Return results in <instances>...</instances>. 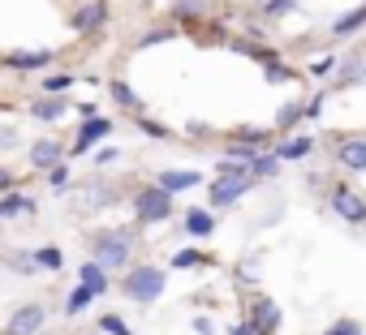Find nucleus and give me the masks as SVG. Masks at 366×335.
I'll return each mask as SVG.
<instances>
[{
  "label": "nucleus",
  "mask_w": 366,
  "mask_h": 335,
  "mask_svg": "<svg viewBox=\"0 0 366 335\" xmlns=\"http://www.w3.org/2000/svg\"><path fill=\"white\" fill-rule=\"evenodd\" d=\"M134 305H155L159 297H164V288H168V275L159 271V267H151V262H142V267H129L125 271V279L117 284Z\"/></svg>",
  "instance_id": "f03ea898"
},
{
  "label": "nucleus",
  "mask_w": 366,
  "mask_h": 335,
  "mask_svg": "<svg viewBox=\"0 0 366 335\" xmlns=\"http://www.w3.org/2000/svg\"><path fill=\"white\" fill-rule=\"evenodd\" d=\"M254 318H259V322H250V331H254V335H272V331L280 326V305L263 297V301L254 305Z\"/></svg>",
  "instance_id": "4468645a"
},
{
  "label": "nucleus",
  "mask_w": 366,
  "mask_h": 335,
  "mask_svg": "<svg viewBox=\"0 0 366 335\" xmlns=\"http://www.w3.org/2000/svg\"><path fill=\"white\" fill-rule=\"evenodd\" d=\"M177 31H168V26H159V31H147V35H138V48H155V43H168Z\"/></svg>",
  "instance_id": "c85d7f7f"
},
{
  "label": "nucleus",
  "mask_w": 366,
  "mask_h": 335,
  "mask_svg": "<svg viewBox=\"0 0 366 335\" xmlns=\"http://www.w3.org/2000/svg\"><path fill=\"white\" fill-rule=\"evenodd\" d=\"M99 331H104V335H134V331L121 322V314H104V318H99Z\"/></svg>",
  "instance_id": "bb28decb"
},
{
  "label": "nucleus",
  "mask_w": 366,
  "mask_h": 335,
  "mask_svg": "<svg viewBox=\"0 0 366 335\" xmlns=\"http://www.w3.org/2000/svg\"><path fill=\"white\" fill-rule=\"evenodd\" d=\"M78 284H82L91 297H104V292L112 288V275H108L104 267H95V262H82V271H78Z\"/></svg>",
  "instance_id": "ddd939ff"
},
{
  "label": "nucleus",
  "mask_w": 366,
  "mask_h": 335,
  "mask_svg": "<svg viewBox=\"0 0 366 335\" xmlns=\"http://www.w3.org/2000/svg\"><path fill=\"white\" fill-rule=\"evenodd\" d=\"M293 5H297V0H267L263 14H267V18H285V14H293Z\"/></svg>",
  "instance_id": "c756f323"
},
{
  "label": "nucleus",
  "mask_w": 366,
  "mask_h": 335,
  "mask_svg": "<svg viewBox=\"0 0 366 335\" xmlns=\"http://www.w3.org/2000/svg\"><path fill=\"white\" fill-rule=\"evenodd\" d=\"M26 159H31L35 172H52L56 163H65V146H61V142H52V138H39V142L26 150Z\"/></svg>",
  "instance_id": "6e6552de"
},
{
  "label": "nucleus",
  "mask_w": 366,
  "mask_h": 335,
  "mask_svg": "<svg viewBox=\"0 0 366 335\" xmlns=\"http://www.w3.org/2000/svg\"><path fill=\"white\" fill-rule=\"evenodd\" d=\"M112 159H117V146H104V150L95 155V163H112Z\"/></svg>",
  "instance_id": "e433bc0d"
},
{
  "label": "nucleus",
  "mask_w": 366,
  "mask_h": 335,
  "mask_svg": "<svg viewBox=\"0 0 366 335\" xmlns=\"http://www.w3.org/2000/svg\"><path fill=\"white\" fill-rule=\"evenodd\" d=\"M199 181H203V177L194 172V168H168V172H159V177H155V185H159L168 198H172V194H186V190H194Z\"/></svg>",
  "instance_id": "1a4fd4ad"
},
{
  "label": "nucleus",
  "mask_w": 366,
  "mask_h": 335,
  "mask_svg": "<svg viewBox=\"0 0 366 335\" xmlns=\"http://www.w3.org/2000/svg\"><path fill=\"white\" fill-rule=\"evenodd\" d=\"M108 91H112V99H117L121 108H134V112H142V99H138V95H134V91H129L121 78H108Z\"/></svg>",
  "instance_id": "4be33fe9"
},
{
  "label": "nucleus",
  "mask_w": 366,
  "mask_h": 335,
  "mask_svg": "<svg viewBox=\"0 0 366 335\" xmlns=\"http://www.w3.org/2000/svg\"><path fill=\"white\" fill-rule=\"evenodd\" d=\"M108 133H112V120H104V116H86V125H82V133L74 138L69 150H74V155H86L91 142H95V138H108Z\"/></svg>",
  "instance_id": "9b49d317"
},
{
  "label": "nucleus",
  "mask_w": 366,
  "mask_h": 335,
  "mask_svg": "<svg viewBox=\"0 0 366 335\" xmlns=\"http://www.w3.org/2000/svg\"><path fill=\"white\" fill-rule=\"evenodd\" d=\"M323 335H362V326H357L353 318H340V322H332Z\"/></svg>",
  "instance_id": "7c9ffc66"
},
{
  "label": "nucleus",
  "mask_w": 366,
  "mask_h": 335,
  "mask_svg": "<svg viewBox=\"0 0 366 335\" xmlns=\"http://www.w3.org/2000/svg\"><path fill=\"white\" fill-rule=\"evenodd\" d=\"M315 150V138H289V142H280L272 155L280 159V163H293V159H306Z\"/></svg>",
  "instance_id": "2eb2a0df"
},
{
  "label": "nucleus",
  "mask_w": 366,
  "mask_h": 335,
  "mask_svg": "<svg viewBox=\"0 0 366 335\" xmlns=\"http://www.w3.org/2000/svg\"><path fill=\"white\" fill-rule=\"evenodd\" d=\"M327 202H332V215H340L345 224H353V228H362V224H366V198H362V194H353L349 185H336Z\"/></svg>",
  "instance_id": "39448f33"
},
{
  "label": "nucleus",
  "mask_w": 366,
  "mask_h": 335,
  "mask_svg": "<svg viewBox=\"0 0 366 335\" xmlns=\"http://www.w3.org/2000/svg\"><path fill=\"white\" fill-rule=\"evenodd\" d=\"M0 245H5V237H0Z\"/></svg>",
  "instance_id": "ea45409f"
},
{
  "label": "nucleus",
  "mask_w": 366,
  "mask_h": 335,
  "mask_svg": "<svg viewBox=\"0 0 366 335\" xmlns=\"http://www.w3.org/2000/svg\"><path fill=\"white\" fill-rule=\"evenodd\" d=\"M362 335H366V331H362Z\"/></svg>",
  "instance_id": "a19ab883"
},
{
  "label": "nucleus",
  "mask_w": 366,
  "mask_h": 335,
  "mask_svg": "<svg viewBox=\"0 0 366 335\" xmlns=\"http://www.w3.org/2000/svg\"><path fill=\"white\" fill-rule=\"evenodd\" d=\"M336 163L349 168V172H366V138H340Z\"/></svg>",
  "instance_id": "9d476101"
},
{
  "label": "nucleus",
  "mask_w": 366,
  "mask_h": 335,
  "mask_svg": "<svg viewBox=\"0 0 366 335\" xmlns=\"http://www.w3.org/2000/svg\"><path fill=\"white\" fill-rule=\"evenodd\" d=\"M31 258H35V271H39V267H44V271H61V267H65V254H61L56 245H39Z\"/></svg>",
  "instance_id": "aec40b11"
},
{
  "label": "nucleus",
  "mask_w": 366,
  "mask_h": 335,
  "mask_svg": "<svg viewBox=\"0 0 366 335\" xmlns=\"http://www.w3.org/2000/svg\"><path fill=\"white\" fill-rule=\"evenodd\" d=\"M267 82H293V73L285 65H267Z\"/></svg>",
  "instance_id": "2f4dec72"
},
{
  "label": "nucleus",
  "mask_w": 366,
  "mask_h": 335,
  "mask_svg": "<svg viewBox=\"0 0 366 335\" xmlns=\"http://www.w3.org/2000/svg\"><path fill=\"white\" fill-rule=\"evenodd\" d=\"M48 177H52V185L61 190V185L69 181V168H65V163H56V168H52V172H48Z\"/></svg>",
  "instance_id": "72a5a7b5"
},
{
  "label": "nucleus",
  "mask_w": 366,
  "mask_h": 335,
  "mask_svg": "<svg viewBox=\"0 0 366 335\" xmlns=\"http://www.w3.org/2000/svg\"><path fill=\"white\" fill-rule=\"evenodd\" d=\"M74 35H95L99 26H108V0H82V5L69 14Z\"/></svg>",
  "instance_id": "423d86ee"
},
{
  "label": "nucleus",
  "mask_w": 366,
  "mask_h": 335,
  "mask_svg": "<svg viewBox=\"0 0 366 335\" xmlns=\"http://www.w3.org/2000/svg\"><path fill=\"white\" fill-rule=\"evenodd\" d=\"M39 335H52V331H39Z\"/></svg>",
  "instance_id": "58836bf2"
},
{
  "label": "nucleus",
  "mask_w": 366,
  "mask_h": 335,
  "mask_svg": "<svg viewBox=\"0 0 366 335\" xmlns=\"http://www.w3.org/2000/svg\"><path fill=\"white\" fill-rule=\"evenodd\" d=\"M194 331H199V335H216V322H207V318H194Z\"/></svg>",
  "instance_id": "c9c22d12"
},
{
  "label": "nucleus",
  "mask_w": 366,
  "mask_h": 335,
  "mask_svg": "<svg viewBox=\"0 0 366 335\" xmlns=\"http://www.w3.org/2000/svg\"><path fill=\"white\" fill-rule=\"evenodd\" d=\"M199 262H207L199 249H177V254H172V267H177V271H186V267H199Z\"/></svg>",
  "instance_id": "cd10ccee"
},
{
  "label": "nucleus",
  "mask_w": 366,
  "mask_h": 335,
  "mask_svg": "<svg viewBox=\"0 0 366 335\" xmlns=\"http://www.w3.org/2000/svg\"><path fill=\"white\" fill-rule=\"evenodd\" d=\"M91 262L95 267H104L108 275H117V271H129L134 267V237L129 232H99L95 241H91Z\"/></svg>",
  "instance_id": "f257e3e1"
},
{
  "label": "nucleus",
  "mask_w": 366,
  "mask_h": 335,
  "mask_svg": "<svg viewBox=\"0 0 366 335\" xmlns=\"http://www.w3.org/2000/svg\"><path fill=\"white\" fill-rule=\"evenodd\" d=\"M250 190H254L250 177H220V181L207 185V202H212V207H233V202L246 198Z\"/></svg>",
  "instance_id": "0eeeda50"
},
{
  "label": "nucleus",
  "mask_w": 366,
  "mask_h": 335,
  "mask_svg": "<svg viewBox=\"0 0 366 335\" xmlns=\"http://www.w3.org/2000/svg\"><path fill=\"white\" fill-rule=\"evenodd\" d=\"M5 194H14V172H9V168H0V198H5Z\"/></svg>",
  "instance_id": "f704fd0d"
},
{
  "label": "nucleus",
  "mask_w": 366,
  "mask_h": 335,
  "mask_svg": "<svg viewBox=\"0 0 366 335\" xmlns=\"http://www.w3.org/2000/svg\"><path fill=\"white\" fill-rule=\"evenodd\" d=\"M134 215H138V224H164L172 215V198L159 185H142L134 198Z\"/></svg>",
  "instance_id": "7ed1b4c3"
},
{
  "label": "nucleus",
  "mask_w": 366,
  "mask_h": 335,
  "mask_svg": "<svg viewBox=\"0 0 366 335\" xmlns=\"http://www.w3.org/2000/svg\"><path fill=\"white\" fill-rule=\"evenodd\" d=\"M297 120H302V103H285V108L276 112V129H280V133H285V129H293Z\"/></svg>",
  "instance_id": "a878e982"
},
{
  "label": "nucleus",
  "mask_w": 366,
  "mask_h": 335,
  "mask_svg": "<svg viewBox=\"0 0 366 335\" xmlns=\"http://www.w3.org/2000/svg\"><path fill=\"white\" fill-rule=\"evenodd\" d=\"M44 322H48V309H44L39 301H26V305H18V309L5 318L0 335H39V331H44Z\"/></svg>",
  "instance_id": "20e7f679"
},
{
  "label": "nucleus",
  "mask_w": 366,
  "mask_h": 335,
  "mask_svg": "<svg viewBox=\"0 0 366 335\" xmlns=\"http://www.w3.org/2000/svg\"><path fill=\"white\" fill-rule=\"evenodd\" d=\"M254 155H259V146H242V142H237V146H224L220 159H224V163H242V168H250Z\"/></svg>",
  "instance_id": "b1692460"
},
{
  "label": "nucleus",
  "mask_w": 366,
  "mask_h": 335,
  "mask_svg": "<svg viewBox=\"0 0 366 335\" xmlns=\"http://www.w3.org/2000/svg\"><path fill=\"white\" fill-rule=\"evenodd\" d=\"M0 215H5V220H18V215H31V198L26 194H5V198H0Z\"/></svg>",
  "instance_id": "6ab92c4d"
},
{
  "label": "nucleus",
  "mask_w": 366,
  "mask_h": 335,
  "mask_svg": "<svg viewBox=\"0 0 366 335\" xmlns=\"http://www.w3.org/2000/svg\"><path fill=\"white\" fill-rule=\"evenodd\" d=\"M91 301H95V297H91V292H86V288H82V284H74V292H69V297H65V314H69V318H74V314H82V309H86V305H91Z\"/></svg>",
  "instance_id": "393cba45"
},
{
  "label": "nucleus",
  "mask_w": 366,
  "mask_h": 335,
  "mask_svg": "<svg viewBox=\"0 0 366 335\" xmlns=\"http://www.w3.org/2000/svg\"><path fill=\"white\" fill-rule=\"evenodd\" d=\"M61 112H65V103H61V99H48V95L31 103V116H35V120H61Z\"/></svg>",
  "instance_id": "5701e85b"
},
{
  "label": "nucleus",
  "mask_w": 366,
  "mask_h": 335,
  "mask_svg": "<svg viewBox=\"0 0 366 335\" xmlns=\"http://www.w3.org/2000/svg\"><path fill=\"white\" fill-rule=\"evenodd\" d=\"M276 168H280V159L276 155H254V163L246 168V177L259 185V181H267V177H276Z\"/></svg>",
  "instance_id": "a211bd4d"
},
{
  "label": "nucleus",
  "mask_w": 366,
  "mask_h": 335,
  "mask_svg": "<svg viewBox=\"0 0 366 335\" xmlns=\"http://www.w3.org/2000/svg\"><path fill=\"white\" fill-rule=\"evenodd\" d=\"M229 335H254V331H250V322H242V326H233Z\"/></svg>",
  "instance_id": "4c0bfd02"
},
{
  "label": "nucleus",
  "mask_w": 366,
  "mask_h": 335,
  "mask_svg": "<svg viewBox=\"0 0 366 335\" xmlns=\"http://www.w3.org/2000/svg\"><path fill=\"white\" fill-rule=\"evenodd\" d=\"M181 224H186L190 237H212L216 232V215L212 211H186V220H181Z\"/></svg>",
  "instance_id": "dca6fc26"
},
{
  "label": "nucleus",
  "mask_w": 366,
  "mask_h": 335,
  "mask_svg": "<svg viewBox=\"0 0 366 335\" xmlns=\"http://www.w3.org/2000/svg\"><path fill=\"white\" fill-rule=\"evenodd\" d=\"M362 26H366V5H357L353 14H340V18L332 22V35L345 39V35H353V31H362Z\"/></svg>",
  "instance_id": "f3484780"
},
{
  "label": "nucleus",
  "mask_w": 366,
  "mask_h": 335,
  "mask_svg": "<svg viewBox=\"0 0 366 335\" xmlns=\"http://www.w3.org/2000/svg\"><path fill=\"white\" fill-rule=\"evenodd\" d=\"M48 65H52V52H9L5 56V69H18V73H35Z\"/></svg>",
  "instance_id": "f8f14e48"
},
{
  "label": "nucleus",
  "mask_w": 366,
  "mask_h": 335,
  "mask_svg": "<svg viewBox=\"0 0 366 335\" xmlns=\"http://www.w3.org/2000/svg\"><path fill=\"white\" fill-rule=\"evenodd\" d=\"M74 82H78V78H74V73H48V78H44V82H39V91H44V95H48V99H56V95H65V91H69V86H74Z\"/></svg>",
  "instance_id": "412c9836"
},
{
  "label": "nucleus",
  "mask_w": 366,
  "mask_h": 335,
  "mask_svg": "<svg viewBox=\"0 0 366 335\" xmlns=\"http://www.w3.org/2000/svg\"><path fill=\"white\" fill-rule=\"evenodd\" d=\"M9 267H14V271H35V258H31V254H14Z\"/></svg>",
  "instance_id": "473e14b6"
}]
</instances>
